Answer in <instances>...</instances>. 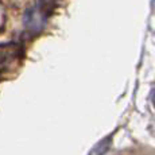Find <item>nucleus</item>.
I'll list each match as a JSON object with an SVG mask.
<instances>
[{"mask_svg":"<svg viewBox=\"0 0 155 155\" xmlns=\"http://www.w3.org/2000/svg\"><path fill=\"white\" fill-rule=\"evenodd\" d=\"M108 146H109V139L100 142L99 144H97L96 147L93 148V151L91 153V155H103L107 150H108Z\"/></svg>","mask_w":155,"mask_h":155,"instance_id":"2","label":"nucleus"},{"mask_svg":"<svg viewBox=\"0 0 155 155\" xmlns=\"http://www.w3.org/2000/svg\"><path fill=\"white\" fill-rule=\"evenodd\" d=\"M46 14H43L38 7H34L26 12L25 16V26L30 31H38L43 26Z\"/></svg>","mask_w":155,"mask_h":155,"instance_id":"1","label":"nucleus"},{"mask_svg":"<svg viewBox=\"0 0 155 155\" xmlns=\"http://www.w3.org/2000/svg\"><path fill=\"white\" fill-rule=\"evenodd\" d=\"M57 2V0H41L39 5H38V8H39L41 11H42L43 14H46L47 11L50 10V8L54 5V3Z\"/></svg>","mask_w":155,"mask_h":155,"instance_id":"3","label":"nucleus"}]
</instances>
